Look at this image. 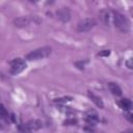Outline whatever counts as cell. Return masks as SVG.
I'll return each mask as SVG.
<instances>
[{"instance_id": "cell-13", "label": "cell", "mask_w": 133, "mask_h": 133, "mask_svg": "<svg viewBox=\"0 0 133 133\" xmlns=\"http://www.w3.org/2000/svg\"><path fill=\"white\" fill-rule=\"evenodd\" d=\"M1 108H0V115H1V117L3 118V119H7L8 118V112L6 111V109H5V107H4V105L3 104H1V106H0Z\"/></svg>"}, {"instance_id": "cell-18", "label": "cell", "mask_w": 133, "mask_h": 133, "mask_svg": "<svg viewBox=\"0 0 133 133\" xmlns=\"http://www.w3.org/2000/svg\"><path fill=\"white\" fill-rule=\"evenodd\" d=\"M109 54H110V51H109V50H103V51H101L98 55H99V56H108Z\"/></svg>"}, {"instance_id": "cell-19", "label": "cell", "mask_w": 133, "mask_h": 133, "mask_svg": "<svg viewBox=\"0 0 133 133\" xmlns=\"http://www.w3.org/2000/svg\"><path fill=\"white\" fill-rule=\"evenodd\" d=\"M122 133H133V128L128 129V130H126V131H123Z\"/></svg>"}, {"instance_id": "cell-17", "label": "cell", "mask_w": 133, "mask_h": 133, "mask_svg": "<svg viewBox=\"0 0 133 133\" xmlns=\"http://www.w3.org/2000/svg\"><path fill=\"white\" fill-rule=\"evenodd\" d=\"M126 65H127L130 70H133V57H132V58H129V59L126 61Z\"/></svg>"}, {"instance_id": "cell-8", "label": "cell", "mask_w": 133, "mask_h": 133, "mask_svg": "<svg viewBox=\"0 0 133 133\" xmlns=\"http://www.w3.org/2000/svg\"><path fill=\"white\" fill-rule=\"evenodd\" d=\"M31 22V19H29L28 17H19L17 19L14 20V24L16 27H19V28H24V27H27Z\"/></svg>"}, {"instance_id": "cell-10", "label": "cell", "mask_w": 133, "mask_h": 133, "mask_svg": "<svg viewBox=\"0 0 133 133\" xmlns=\"http://www.w3.org/2000/svg\"><path fill=\"white\" fill-rule=\"evenodd\" d=\"M107 87H108L109 91L112 95H114V96H117L118 97V96H122V94H123L121 86L117 83H115V82H108L107 83Z\"/></svg>"}, {"instance_id": "cell-9", "label": "cell", "mask_w": 133, "mask_h": 133, "mask_svg": "<svg viewBox=\"0 0 133 133\" xmlns=\"http://www.w3.org/2000/svg\"><path fill=\"white\" fill-rule=\"evenodd\" d=\"M87 96H88V98L95 103V105L97 106V107H99V108H101V109H103L104 108V103H103V100L98 96V95H96L95 92H92L91 90H88L87 91Z\"/></svg>"}, {"instance_id": "cell-2", "label": "cell", "mask_w": 133, "mask_h": 133, "mask_svg": "<svg viewBox=\"0 0 133 133\" xmlns=\"http://www.w3.org/2000/svg\"><path fill=\"white\" fill-rule=\"evenodd\" d=\"M52 53V48L49 46H45V47H41L37 48L31 52H29L26 55V59L27 60H38V59H44L48 56H50V54Z\"/></svg>"}, {"instance_id": "cell-6", "label": "cell", "mask_w": 133, "mask_h": 133, "mask_svg": "<svg viewBox=\"0 0 133 133\" xmlns=\"http://www.w3.org/2000/svg\"><path fill=\"white\" fill-rule=\"evenodd\" d=\"M85 122L88 126H96V124L99 123V115L94 110H88L85 113Z\"/></svg>"}, {"instance_id": "cell-11", "label": "cell", "mask_w": 133, "mask_h": 133, "mask_svg": "<svg viewBox=\"0 0 133 133\" xmlns=\"http://www.w3.org/2000/svg\"><path fill=\"white\" fill-rule=\"evenodd\" d=\"M117 104H118V106H119L123 110H126V111L131 110V109L133 108V103H132V101L129 100V99H126V98L119 100Z\"/></svg>"}, {"instance_id": "cell-7", "label": "cell", "mask_w": 133, "mask_h": 133, "mask_svg": "<svg viewBox=\"0 0 133 133\" xmlns=\"http://www.w3.org/2000/svg\"><path fill=\"white\" fill-rule=\"evenodd\" d=\"M56 16L63 23H66V22H69L71 20V11H70V9L68 7H61V8H59L56 11Z\"/></svg>"}, {"instance_id": "cell-15", "label": "cell", "mask_w": 133, "mask_h": 133, "mask_svg": "<svg viewBox=\"0 0 133 133\" xmlns=\"http://www.w3.org/2000/svg\"><path fill=\"white\" fill-rule=\"evenodd\" d=\"M69 101H72V98L71 97H63V98L55 99L54 100V102H56V103H65V102H69Z\"/></svg>"}, {"instance_id": "cell-14", "label": "cell", "mask_w": 133, "mask_h": 133, "mask_svg": "<svg viewBox=\"0 0 133 133\" xmlns=\"http://www.w3.org/2000/svg\"><path fill=\"white\" fill-rule=\"evenodd\" d=\"M77 124V119L76 118H68L63 122V125L64 126H72V125H75Z\"/></svg>"}, {"instance_id": "cell-1", "label": "cell", "mask_w": 133, "mask_h": 133, "mask_svg": "<svg viewBox=\"0 0 133 133\" xmlns=\"http://www.w3.org/2000/svg\"><path fill=\"white\" fill-rule=\"evenodd\" d=\"M111 12H112V20L115 28H117L121 32L127 33L130 30V22L128 18L117 10H112Z\"/></svg>"}, {"instance_id": "cell-16", "label": "cell", "mask_w": 133, "mask_h": 133, "mask_svg": "<svg viewBox=\"0 0 133 133\" xmlns=\"http://www.w3.org/2000/svg\"><path fill=\"white\" fill-rule=\"evenodd\" d=\"M86 62H87V60H84V61H83V60H80V61H77V62L75 63V65H76L77 68H79V69L82 70V69L84 68V65H85Z\"/></svg>"}, {"instance_id": "cell-5", "label": "cell", "mask_w": 133, "mask_h": 133, "mask_svg": "<svg viewBox=\"0 0 133 133\" xmlns=\"http://www.w3.org/2000/svg\"><path fill=\"white\" fill-rule=\"evenodd\" d=\"M97 24V21L94 19V18H86V19H83L81 20L77 26H76V30L78 32H86V31H89L90 29H92Z\"/></svg>"}, {"instance_id": "cell-4", "label": "cell", "mask_w": 133, "mask_h": 133, "mask_svg": "<svg viewBox=\"0 0 133 133\" xmlns=\"http://www.w3.org/2000/svg\"><path fill=\"white\" fill-rule=\"evenodd\" d=\"M9 64H10V70H9V72H10L11 75H18V74L22 73V72L27 68V64H26L25 60L22 59V58H19V57L12 59V60L9 62Z\"/></svg>"}, {"instance_id": "cell-3", "label": "cell", "mask_w": 133, "mask_h": 133, "mask_svg": "<svg viewBox=\"0 0 133 133\" xmlns=\"http://www.w3.org/2000/svg\"><path fill=\"white\" fill-rule=\"evenodd\" d=\"M43 126L39 119H31L26 124H22L19 126V130L21 133H30L32 131H36L41 129Z\"/></svg>"}, {"instance_id": "cell-12", "label": "cell", "mask_w": 133, "mask_h": 133, "mask_svg": "<svg viewBox=\"0 0 133 133\" xmlns=\"http://www.w3.org/2000/svg\"><path fill=\"white\" fill-rule=\"evenodd\" d=\"M109 11L107 9H103L100 11V18L102 20V22L105 24V25H108L109 24Z\"/></svg>"}]
</instances>
